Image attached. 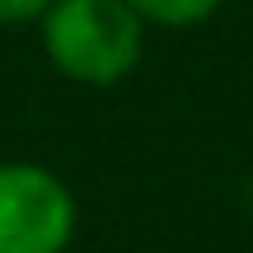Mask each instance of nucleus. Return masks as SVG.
<instances>
[{
	"label": "nucleus",
	"instance_id": "f257e3e1",
	"mask_svg": "<svg viewBox=\"0 0 253 253\" xmlns=\"http://www.w3.org/2000/svg\"><path fill=\"white\" fill-rule=\"evenodd\" d=\"M38 24L47 61L75 84L126 80L145 47V19L131 0H52Z\"/></svg>",
	"mask_w": 253,
	"mask_h": 253
},
{
	"label": "nucleus",
	"instance_id": "f03ea898",
	"mask_svg": "<svg viewBox=\"0 0 253 253\" xmlns=\"http://www.w3.org/2000/svg\"><path fill=\"white\" fill-rule=\"evenodd\" d=\"M75 197L52 169L28 160L0 164V253H66Z\"/></svg>",
	"mask_w": 253,
	"mask_h": 253
},
{
	"label": "nucleus",
	"instance_id": "7ed1b4c3",
	"mask_svg": "<svg viewBox=\"0 0 253 253\" xmlns=\"http://www.w3.org/2000/svg\"><path fill=\"white\" fill-rule=\"evenodd\" d=\"M225 0H131V9L145 19V24L160 28H192L202 19H211Z\"/></svg>",
	"mask_w": 253,
	"mask_h": 253
},
{
	"label": "nucleus",
	"instance_id": "20e7f679",
	"mask_svg": "<svg viewBox=\"0 0 253 253\" xmlns=\"http://www.w3.org/2000/svg\"><path fill=\"white\" fill-rule=\"evenodd\" d=\"M52 0H0V24H33Z\"/></svg>",
	"mask_w": 253,
	"mask_h": 253
}]
</instances>
